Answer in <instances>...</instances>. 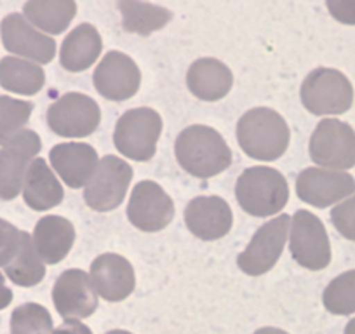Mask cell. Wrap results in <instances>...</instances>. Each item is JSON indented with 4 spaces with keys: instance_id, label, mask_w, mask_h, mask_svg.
Returning a JSON list of instances; mask_svg holds the SVG:
<instances>
[{
    "instance_id": "cell-28",
    "label": "cell",
    "mask_w": 355,
    "mask_h": 334,
    "mask_svg": "<svg viewBox=\"0 0 355 334\" xmlns=\"http://www.w3.org/2000/svg\"><path fill=\"white\" fill-rule=\"evenodd\" d=\"M23 231L0 218V267H8L15 260L21 245Z\"/></svg>"
},
{
    "instance_id": "cell-6",
    "label": "cell",
    "mask_w": 355,
    "mask_h": 334,
    "mask_svg": "<svg viewBox=\"0 0 355 334\" xmlns=\"http://www.w3.org/2000/svg\"><path fill=\"white\" fill-rule=\"evenodd\" d=\"M101 121V110L93 98L80 93H67L47 110L51 131L63 138H85L93 134Z\"/></svg>"
},
{
    "instance_id": "cell-23",
    "label": "cell",
    "mask_w": 355,
    "mask_h": 334,
    "mask_svg": "<svg viewBox=\"0 0 355 334\" xmlns=\"http://www.w3.org/2000/svg\"><path fill=\"white\" fill-rule=\"evenodd\" d=\"M54 299L63 313H89L96 305L87 274L82 270H67L60 275L54 285Z\"/></svg>"
},
{
    "instance_id": "cell-15",
    "label": "cell",
    "mask_w": 355,
    "mask_h": 334,
    "mask_svg": "<svg viewBox=\"0 0 355 334\" xmlns=\"http://www.w3.org/2000/svg\"><path fill=\"white\" fill-rule=\"evenodd\" d=\"M190 93L202 101H218L230 93L234 73L230 68L214 58H200L187 73Z\"/></svg>"
},
{
    "instance_id": "cell-11",
    "label": "cell",
    "mask_w": 355,
    "mask_h": 334,
    "mask_svg": "<svg viewBox=\"0 0 355 334\" xmlns=\"http://www.w3.org/2000/svg\"><path fill=\"white\" fill-rule=\"evenodd\" d=\"M289 249L295 261L310 270L324 268L329 261V245L322 223L309 211H298L291 220Z\"/></svg>"
},
{
    "instance_id": "cell-22",
    "label": "cell",
    "mask_w": 355,
    "mask_h": 334,
    "mask_svg": "<svg viewBox=\"0 0 355 334\" xmlns=\"http://www.w3.org/2000/svg\"><path fill=\"white\" fill-rule=\"evenodd\" d=\"M46 84V73L33 61L8 56L0 61V86L11 93L33 96Z\"/></svg>"
},
{
    "instance_id": "cell-19",
    "label": "cell",
    "mask_w": 355,
    "mask_h": 334,
    "mask_svg": "<svg viewBox=\"0 0 355 334\" xmlns=\"http://www.w3.org/2000/svg\"><path fill=\"white\" fill-rule=\"evenodd\" d=\"M63 186L44 159H33L23 183V199L33 211H47L63 200Z\"/></svg>"
},
{
    "instance_id": "cell-2",
    "label": "cell",
    "mask_w": 355,
    "mask_h": 334,
    "mask_svg": "<svg viewBox=\"0 0 355 334\" xmlns=\"http://www.w3.org/2000/svg\"><path fill=\"white\" fill-rule=\"evenodd\" d=\"M237 139L245 155L256 160L281 159L289 146V125L272 108H252L245 112L237 124Z\"/></svg>"
},
{
    "instance_id": "cell-18",
    "label": "cell",
    "mask_w": 355,
    "mask_h": 334,
    "mask_svg": "<svg viewBox=\"0 0 355 334\" xmlns=\"http://www.w3.org/2000/svg\"><path fill=\"white\" fill-rule=\"evenodd\" d=\"M101 49H103V42H101L100 32L93 25L82 23L77 28L71 30L61 44V67L71 73L87 70L100 58Z\"/></svg>"
},
{
    "instance_id": "cell-10",
    "label": "cell",
    "mask_w": 355,
    "mask_h": 334,
    "mask_svg": "<svg viewBox=\"0 0 355 334\" xmlns=\"http://www.w3.org/2000/svg\"><path fill=\"white\" fill-rule=\"evenodd\" d=\"M174 204L155 182H139L129 199L128 218L138 230L160 231L173 221Z\"/></svg>"
},
{
    "instance_id": "cell-5",
    "label": "cell",
    "mask_w": 355,
    "mask_h": 334,
    "mask_svg": "<svg viewBox=\"0 0 355 334\" xmlns=\"http://www.w3.org/2000/svg\"><path fill=\"white\" fill-rule=\"evenodd\" d=\"M132 169L128 162L115 155H107L98 162L93 178L84 190V200L91 209L107 213L117 209L128 193Z\"/></svg>"
},
{
    "instance_id": "cell-24",
    "label": "cell",
    "mask_w": 355,
    "mask_h": 334,
    "mask_svg": "<svg viewBox=\"0 0 355 334\" xmlns=\"http://www.w3.org/2000/svg\"><path fill=\"white\" fill-rule=\"evenodd\" d=\"M122 15V26L125 32L148 37L150 33L164 28L173 18V12L160 6L148 4L143 0H117Z\"/></svg>"
},
{
    "instance_id": "cell-20",
    "label": "cell",
    "mask_w": 355,
    "mask_h": 334,
    "mask_svg": "<svg viewBox=\"0 0 355 334\" xmlns=\"http://www.w3.org/2000/svg\"><path fill=\"white\" fill-rule=\"evenodd\" d=\"M302 101L312 114H329L341 110V77L336 71L319 68L305 78Z\"/></svg>"
},
{
    "instance_id": "cell-26",
    "label": "cell",
    "mask_w": 355,
    "mask_h": 334,
    "mask_svg": "<svg viewBox=\"0 0 355 334\" xmlns=\"http://www.w3.org/2000/svg\"><path fill=\"white\" fill-rule=\"evenodd\" d=\"M6 272H8L9 279L18 285H35L46 275L42 258L37 253L32 235H28L26 231H23L19 251L16 253L15 260L6 267Z\"/></svg>"
},
{
    "instance_id": "cell-8",
    "label": "cell",
    "mask_w": 355,
    "mask_h": 334,
    "mask_svg": "<svg viewBox=\"0 0 355 334\" xmlns=\"http://www.w3.org/2000/svg\"><path fill=\"white\" fill-rule=\"evenodd\" d=\"M289 223L291 218L288 214H281L258 228L244 253L239 254L237 265L241 270L248 275H261L272 270L284 251Z\"/></svg>"
},
{
    "instance_id": "cell-14",
    "label": "cell",
    "mask_w": 355,
    "mask_h": 334,
    "mask_svg": "<svg viewBox=\"0 0 355 334\" xmlns=\"http://www.w3.org/2000/svg\"><path fill=\"white\" fill-rule=\"evenodd\" d=\"M49 159L70 188L87 185L98 167V152L87 143H61L51 150Z\"/></svg>"
},
{
    "instance_id": "cell-9",
    "label": "cell",
    "mask_w": 355,
    "mask_h": 334,
    "mask_svg": "<svg viewBox=\"0 0 355 334\" xmlns=\"http://www.w3.org/2000/svg\"><path fill=\"white\" fill-rule=\"evenodd\" d=\"M93 82L98 93L107 100L125 101L138 93L141 71L128 54L110 51L94 70Z\"/></svg>"
},
{
    "instance_id": "cell-17",
    "label": "cell",
    "mask_w": 355,
    "mask_h": 334,
    "mask_svg": "<svg viewBox=\"0 0 355 334\" xmlns=\"http://www.w3.org/2000/svg\"><path fill=\"white\" fill-rule=\"evenodd\" d=\"M91 279L108 299L125 298L135 288V272L131 263L115 253L101 254L91 263Z\"/></svg>"
},
{
    "instance_id": "cell-4",
    "label": "cell",
    "mask_w": 355,
    "mask_h": 334,
    "mask_svg": "<svg viewBox=\"0 0 355 334\" xmlns=\"http://www.w3.org/2000/svg\"><path fill=\"white\" fill-rule=\"evenodd\" d=\"M162 132V118L153 108H132L117 121L114 132L115 148L128 159L146 162L157 152Z\"/></svg>"
},
{
    "instance_id": "cell-29",
    "label": "cell",
    "mask_w": 355,
    "mask_h": 334,
    "mask_svg": "<svg viewBox=\"0 0 355 334\" xmlns=\"http://www.w3.org/2000/svg\"><path fill=\"white\" fill-rule=\"evenodd\" d=\"M11 298H12L11 291L6 288L4 277H2V274H0V308H4V306L11 301Z\"/></svg>"
},
{
    "instance_id": "cell-25",
    "label": "cell",
    "mask_w": 355,
    "mask_h": 334,
    "mask_svg": "<svg viewBox=\"0 0 355 334\" xmlns=\"http://www.w3.org/2000/svg\"><path fill=\"white\" fill-rule=\"evenodd\" d=\"M296 192L303 202L324 207L331 200L340 197L341 183L338 176L327 175V173L310 167V169L300 173L298 179H296Z\"/></svg>"
},
{
    "instance_id": "cell-16",
    "label": "cell",
    "mask_w": 355,
    "mask_h": 334,
    "mask_svg": "<svg viewBox=\"0 0 355 334\" xmlns=\"http://www.w3.org/2000/svg\"><path fill=\"white\" fill-rule=\"evenodd\" d=\"M33 244L46 265L63 261L75 242V228L67 218L46 216L39 220L33 230Z\"/></svg>"
},
{
    "instance_id": "cell-13",
    "label": "cell",
    "mask_w": 355,
    "mask_h": 334,
    "mask_svg": "<svg viewBox=\"0 0 355 334\" xmlns=\"http://www.w3.org/2000/svg\"><path fill=\"white\" fill-rule=\"evenodd\" d=\"M187 228L202 240H218L232 230L234 214L227 200L216 195L196 197L185 209Z\"/></svg>"
},
{
    "instance_id": "cell-21",
    "label": "cell",
    "mask_w": 355,
    "mask_h": 334,
    "mask_svg": "<svg viewBox=\"0 0 355 334\" xmlns=\"http://www.w3.org/2000/svg\"><path fill=\"white\" fill-rule=\"evenodd\" d=\"M23 12L35 28L60 35L77 15V4L75 0H28Z\"/></svg>"
},
{
    "instance_id": "cell-3",
    "label": "cell",
    "mask_w": 355,
    "mask_h": 334,
    "mask_svg": "<svg viewBox=\"0 0 355 334\" xmlns=\"http://www.w3.org/2000/svg\"><path fill=\"white\" fill-rule=\"evenodd\" d=\"M235 197L239 206L251 216H274L288 204L289 185L274 167H249L239 176Z\"/></svg>"
},
{
    "instance_id": "cell-12",
    "label": "cell",
    "mask_w": 355,
    "mask_h": 334,
    "mask_svg": "<svg viewBox=\"0 0 355 334\" xmlns=\"http://www.w3.org/2000/svg\"><path fill=\"white\" fill-rule=\"evenodd\" d=\"M4 47L12 54L47 64L56 54V42L46 33L39 32L23 15L12 12L6 16L0 25Z\"/></svg>"
},
{
    "instance_id": "cell-1",
    "label": "cell",
    "mask_w": 355,
    "mask_h": 334,
    "mask_svg": "<svg viewBox=\"0 0 355 334\" xmlns=\"http://www.w3.org/2000/svg\"><path fill=\"white\" fill-rule=\"evenodd\" d=\"M174 155L189 175L200 179L213 178L232 166V150L223 136L202 124L190 125L178 134Z\"/></svg>"
},
{
    "instance_id": "cell-27",
    "label": "cell",
    "mask_w": 355,
    "mask_h": 334,
    "mask_svg": "<svg viewBox=\"0 0 355 334\" xmlns=\"http://www.w3.org/2000/svg\"><path fill=\"white\" fill-rule=\"evenodd\" d=\"M32 112L33 105L30 101L0 96V145H6L12 136L23 131Z\"/></svg>"
},
{
    "instance_id": "cell-7",
    "label": "cell",
    "mask_w": 355,
    "mask_h": 334,
    "mask_svg": "<svg viewBox=\"0 0 355 334\" xmlns=\"http://www.w3.org/2000/svg\"><path fill=\"white\" fill-rule=\"evenodd\" d=\"M42 148L39 134L23 129L0 150V199L12 200L19 195L26 171Z\"/></svg>"
}]
</instances>
